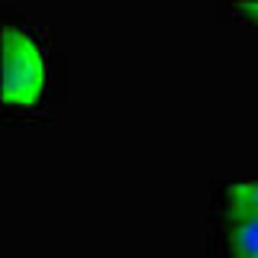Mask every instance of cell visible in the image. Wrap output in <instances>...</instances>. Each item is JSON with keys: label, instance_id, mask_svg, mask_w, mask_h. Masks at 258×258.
Returning <instances> with one entry per match:
<instances>
[{"label": "cell", "instance_id": "obj_4", "mask_svg": "<svg viewBox=\"0 0 258 258\" xmlns=\"http://www.w3.org/2000/svg\"><path fill=\"white\" fill-rule=\"evenodd\" d=\"M239 13H245V16H252V20L258 23V4H239Z\"/></svg>", "mask_w": 258, "mask_h": 258}, {"label": "cell", "instance_id": "obj_2", "mask_svg": "<svg viewBox=\"0 0 258 258\" xmlns=\"http://www.w3.org/2000/svg\"><path fill=\"white\" fill-rule=\"evenodd\" d=\"M226 248L229 258H258V216H229Z\"/></svg>", "mask_w": 258, "mask_h": 258}, {"label": "cell", "instance_id": "obj_3", "mask_svg": "<svg viewBox=\"0 0 258 258\" xmlns=\"http://www.w3.org/2000/svg\"><path fill=\"white\" fill-rule=\"evenodd\" d=\"M226 216H258V177L239 181L226 194Z\"/></svg>", "mask_w": 258, "mask_h": 258}, {"label": "cell", "instance_id": "obj_1", "mask_svg": "<svg viewBox=\"0 0 258 258\" xmlns=\"http://www.w3.org/2000/svg\"><path fill=\"white\" fill-rule=\"evenodd\" d=\"M45 91V55L29 32L4 26V81L0 97L7 107H32Z\"/></svg>", "mask_w": 258, "mask_h": 258}]
</instances>
